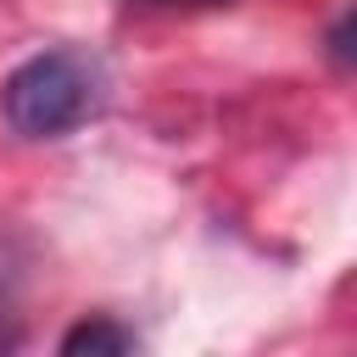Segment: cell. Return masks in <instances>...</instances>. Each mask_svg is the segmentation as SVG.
<instances>
[{
	"label": "cell",
	"mask_w": 357,
	"mask_h": 357,
	"mask_svg": "<svg viewBox=\"0 0 357 357\" xmlns=\"http://www.w3.org/2000/svg\"><path fill=\"white\" fill-rule=\"evenodd\" d=\"M106 106V73L84 50H39L0 84V117L22 139H61Z\"/></svg>",
	"instance_id": "obj_1"
},
{
	"label": "cell",
	"mask_w": 357,
	"mask_h": 357,
	"mask_svg": "<svg viewBox=\"0 0 357 357\" xmlns=\"http://www.w3.org/2000/svg\"><path fill=\"white\" fill-rule=\"evenodd\" d=\"M128 346H134V335L117 329L112 318H84V324H73L61 335V351L67 357H78V351H128Z\"/></svg>",
	"instance_id": "obj_2"
},
{
	"label": "cell",
	"mask_w": 357,
	"mask_h": 357,
	"mask_svg": "<svg viewBox=\"0 0 357 357\" xmlns=\"http://www.w3.org/2000/svg\"><path fill=\"white\" fill-rule=\"evenodd\" d=\"M167 6H178V0H167ZM184 6H218V0H184Z\"/></svg>",
	"instance_id": "obj_3"
}]
</instances>
